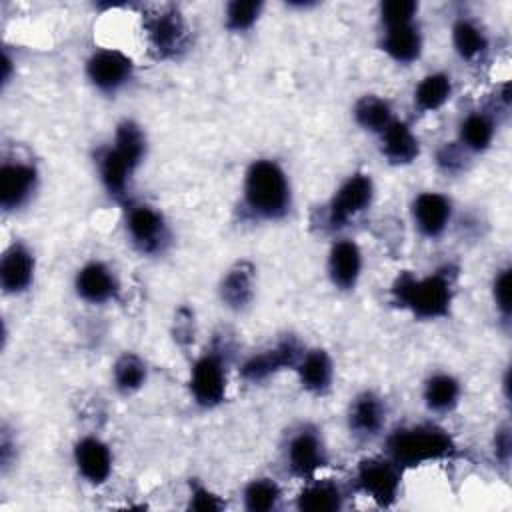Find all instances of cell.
<instances>
[{"instance_id":"10","label":"cell","mask_w":512,"mask_h":512,"mask_svg":"<svg viewBox=\"0 0 512 512\" xmlns=\"http://www.w3.org/2000/svg\"><path fill=\"white\" fill-rule=\"evenodd\" d=\"M302 354V344L294 336H284L274 346L246 358V362L240 366V376L250 384H260L280 370L296 368Z\"/></svg>"},{"instance_id":"24","label":"cell","mask_w":512,"mask_h":512,"mask_svg":"<svg viewBox=\"0 0 512 512\" xmlns=\"http://www.w3.org/2000/svg\"><path fill=\"white\" fill-rule=\"evenodd\" d=\"M344 506V494L332 480H310L296 496V508L306 512H336Z\"/></svg>"},{"instance_id":"27","label":"cell","mask_w":512,"mask_h":512,"mask_svg":"<svg viewBox=\"0 0 512 512\" xmlns=\"http://www.w3.org/2000/svg\"><path fill=\"white\" fill-rule=\"evenodd\" d=\"M452 44L462 60L474 62L486 54L488 36L476 22L468 18H458L452 26Z\"/></svg>"},{"instance_id":"28","label":"cell","mask_w":512,"mask_h":512,"mask_svg":"<svg viewBox=\"0 0 512 512\" xmlns=\"http://www.w3.org/2000/svg\"><path fill=\"white\" fill-rule=\"evenodd\" d=\"M452 96V78L444 72L426 74L414 88V104L422 112L442 108Z\"/></svg>"},{"instance_id":"20","label":"cell","mask_w":512,"mask_h":512,"mask_svg":"<svg viewBox=\"0 0 512 512\" xmlns=\"http://www.w3.org/2000/svg\"><path fill=\"white\" fill-rule=\"evenodd\" d=\"M254 278L256 268L248 260H238L234 266L228 268V272L220 280V300L230 310H244L254 300Z\"/></svg>"},{"instance_id":"22","label":"cell","mask_w":512,"mask_h":512,"mask_svg":"<svg viewBox=\"0 0 512 512\" xmlns=\"http://www.w3.org/2000/svg\"><path fill=\"white\" fill-rule=\"evenodd\" d=\"M296 374L300 380V386L314 394L322 396L330 390L332 378H334V364L330 354L324 348H312L302 354V358L296 364Z\"/></svg>"},{"instance_id":"14","label":"cell","mask_w":512,"mask_h":512,"mask_svg":"<svg viewBox=\"0 0 512 512\" xmlns=\"http://www.w3.org/2000/svg\"><path fill=\"white\" fill-rule=\"evenodd\" d=\"M76 294L90 304H106L118 298L120 282L114 270L98 260L86 262L74 278Z\"/></svg>"},{"instance_id":"21","label":"cell","mask_w":512,"mask_h":512,"mask_svg":"<svg viewBox=\"0 0 512 512\" xmlns=\"http://www.w3.org/2000/svg\"><path fill=\"white\" fill-rule=\"evenodd\" d=\"M380 136V152L386 162L394 166L412 164L420 156L418 136L412 132L408 122L392 120L390 126L378 134Z\"/></svg>"},{"instance_id":"1","label":"cell","mask_w":512,"mask_h":512,"mask_svg":"<svg viewBox=\"0 0 512 512\" xmlns=\"http://www.w3.org/2000/svg\"><path fill=\"white\" fill-rule=\"evenodd\" d=\"M458 268L446 264L428 276L404 270L396 276L390 298L396 306L410 310L420 320H436L450 314Z\"/></svg>"},{"instance_id":"39","label":"cell","mask_w":512,"mask_h":512,"mask_svg":"<svg viewBox=\"0 0 512 512\" xmlns=\"http://www.w3.org/2000/svg\"><path fill=\"white\" fill-rule=\"evenodd\" d=\"M10 64H12L10 56L4 54V56H2V68H4V72H2V82H4V84H6L8 78H10Z\"/></svg>"},{"instance_id":"38","label":"cell","mask_w":512,"mask_h":512,"mask_svg":"<svg viewBox=\"0 0 512 512\" xmlns=\"http://www.w3.org/2000/svg\"><path fill=\"white\" fill-rule=\"evenodd\" d=\"M12 448H14V442L10 440L8 432L4 430L2 432V442H0V462H2V470H6L12 462Z\"/></svg>"},{"instance_id":"18","label":"cell","mask_w":512,"mask_h":512,"mask_svg":"<svg viewBox=\"0 0 512 512\" xmlns=\"http://www.w3.org/2000/svg\"><path fill=\"white\" fill-rule=\"evenodd\" d=\"M74 464L86 482L100 486L112 474V452L100 438L84 436L74 444Z\"/></svg>"},{"instance_id":"2","label":"cell","mask_w":512,"mask_h":512,"mask_svg":"<svg viewBox=\"0 0 512 512\" xmlns=\"http://www.w3.org/2000/svg\"><path fill=\"white\" fill-rule=\"evenodd\" d=\"M146 156V134L134 120L116 126L114 142L96 152L98 176L110 198L128 200L130 180Z\"/></svg>"},{"instance_id":"3","label":"cell","mask_w":512,"mask_h":512,"mask_svg":"<svg viewBox=\"0 0 512 512\" xmlns=\"http://www.w3.org/2000/svg\"><path fill=\"white\" fill-rule=\"evenodd\" d=\"M292 206L284 168L270 158L254 160L244 176V208L260 220H282Z\"/></svg>"},{"instance_id":"35","label":"cell","mask_w":512,"mask_h":512,"mask_svg":"<svg viewBox=\"0 0 512 512\" xmlns=\"http://www.w3.org/2000/svg\"><path fill=\"white\" fill-rule=\"evenodd\" d=\"M226 504L220 496H216L214 492H210L206 486L202 484H190V502L188 508L192 510H200V512H218L222 510Z\"/></svg>"},{"instance_id":"34","label":"cell","mask_w":512,"mask_h":512,"mask_svg":"<svg viewBox=\"0 0 512 512\" xmlns=\"http://www.w3.org/2000/svg\"><path fill=\"white\" fill-rule=\"evenodd\" d=\"M492 296H494V304L496 310L500 312V316L504 318V322H508L510 312H512V304H510V268H502L492 282Z\"/></svg>"},{"instance_id":"26","label":"cell","mask_w":512,"mask_h":512,"mask_svg":"<svg viewBox=\"0 0 512 512\" xmlns=\"http://www.w3.org/2000/svg\"><path fill=\"white\" fill-rule=\"evenodd\" d=\"M354 120L356 124L372 134H380L384 132L390 122L394 120V112L388 100L376 96V94H366L362 98H358V102L354 104Z\"/></svg>"},{"instance_id":"19","label":"cell","mask_w":512,"mask_h":512,"mask_svg":"<svg viewBox=\"0 0 512 512\" xmlns=\"http://www.w3.org/2000/svg\"><path fill=\"white\" fill-rule=\"evenodd\" d=\"M362 274V252L354 240H338L328 252V276L338 290H354Z\"/></svg>"},{"instance_id":"29","label":"cell","mask_w":512,"mask_h":512,"mask_svg":"<svg viewBox=\"0 0 512 512\" xmlns=\"http://www.w3.org/2000/svg\"><path fill=\"white\" fill-rule=\"evenodd\" d=\"M460 382L446 372L434 374L424 384V402L432 412H450L460 400Z\"/></svg>"},{"instance_id":"11","label":"cell","mask_w":512,"mask_h":512,"mask_svg":"<svg viewBox=\"0 0 512 512\" xmlns=\"http://www.w3.org/2000/svg\"><path fill=\"white\" fill-rule=\"evenodd\" d=\"M286 464L290 474L302 480H312L320 468L328 466V450L316 428L302 426L288 438Z\"/></svg>"},{"instance_id":"33","label":"cell","mask_w":512,"mask_h":512,"mask_svg":"<svg viewBox=\"0 0 512 512\" xmlns=\"http://www.w3.org/2000/svg\"><path fill=\"white\" fill-rule=\"evenodd\" d=\"M416 12H418V4L414 0H388L380 4V20L384 28L412 24Z\"/></svg>"},{"instance_id":"15","label":"cell","mask_w":512,"mask_h":512,"mask_svg":"<svg viewBox=\"0 0 512 512\" xmlns=\"http://www.w3.org/2000/svg\"><path fill=\"white\" fill-rule=\"evenodd\" d=\"M386 414L384 400L376 392L364 390L348 406V428L356 438L372 440L386 426Z\"/></svg>"},{"instance_id":"37","label":"cell","mask_w":512,"mask_h":512,"mask_svg":"<svg viewBox=\"0 0 512 512\" xmlns=\"http://www.w3.org/2000/svg\"><path fill=\"white\" fill-rule=\"evenodd\" d=\"M510 446H512V442H510V430H508V426L498 428V432H496V436H494V454H496V458H498L500 462H504V464L510 460Z\"/></svg>"},{"instance_id":"30","label":"cell","mask_w":512,"mask_h":512,"mask_svg":"<svg viewBox=\"0 0 512 512\" xmlns=\"http://www.w3.org/2000/svg\"><path fill=\"white\" fill-rule=\"evenodd\" d=\"M146 378H148L146 362L140 356H136L134 352H124L114 362L112 380H114V386L120 394L130 396V394L138 392L144 386Z\"/></svg>"},{"instance_id":"17","label":"cell","mask_w":512,"mask_h":512,"mask_svg":"<svg viewBox=\"0 0 512 512\" xmlns=\"http://www.w3.org/2000/svg\"><path fill=\"white\" fill-rule=\"evenodd\" d=\"M34 254L22 242H12L0 258V286L6 294H22L34 282Z\"/></svg>"},{"instance_id":"31","label":"cell","mask_w":512,"mask_h":512,"mask_svg":"<svg viewBox=\"0 0 512 512\" xmlns=\"http://www.w3.org/2000/svg\"><path fill=\"white\" fill-rule=\"evenodd\" d=\"M244 508L250 512H270L280 506L282 488L272 478H254L244 486L242 492Z\"/></svg>"},{"instance_id":"32","label":"cell","mask_w":512,"mask_h":512,"mask_svg":"<svg viewBox=\"0 0 512 512\" xmlns=\"http://www.w3.org/2000/svg\"><path fill=\"white\" fill-rule=\"evenodd\" d=\"M262 8H264V4L260 0H250V2L234 0L226 6L224 24L230 32H244L256 24Z\"/></svg>"},{"instance_id":"25","label":"cell","mask_w":512,"mask_h":512,"mask_svg":"<svg viewBox=\"0 0 512 512\" xmlns=\"http://www.w3.org/2000/svg\"><path fill=\"white\" fill-rule=\"evenodd\" d=\"M496 134L494 118L486 112H470L462 122L458 130V144L466 152H484L490 148Z\"/></svg>"},{"instance_id":"5","label":"cell","mask_w":512,"mask_h":512,"mask_svg":"<svg viewBox=\"0 0 512 512\" xmlns=\"http://www.w3.org/2000/svg\"><path fill=\"white\" fill-rule=\"evenodd\" d=\"M142 24L150 52L158 60H172L188 50L190 30L176 6L152 8L144 14Z\"/></svg>"},{"instance_id":"4","label":"cell","mask_w":512,"mask_h":512,"mask_svg":"<svg viewBox=\"0 0 512 512\" xmlns=\"http://www.w3.org/2000/svg\"><path fill=\"white\" fill-rule=\"evenodd\" d=\"M456 454L450 432L438 424H414L394 430L386 438V456L402 470L428 462L448 460Z\"/></svg>"},{"instance_id":"13","label":"cell","mask_w":512,"mask_h":512,"mask_svg":"<svg viewBox=\"0 0 512 512\" xmlns=\"http://www.w3.org/2000/svg\"><path fill=\"white\" fill-rule=\"evenodd\" d=\"M38 186V170L34 164L4 160L0 166V206L4 212L22 208Z\"/></svg>"},{"instance_id":"16","label":"cell","mask_w":512,"mask_h":512,"mask_svg":"<svg viewBox=\"0 0 512 512\" xmlns=\"http://www.w3.org/2000/svg\"><path fill=\"white\" fill-rule=\"evenodd\" d=\"M412 218L426 238H440L452 220V200L440 192H422L412 202Z\"/></svg>"},{"instance_id":"8","label":"cell","mask_w":512,"mask_h":512,"mask_svg":"<svg viewBox=\"0 0 512 512\" xmlns=\"http://www.w3.org/2000/svg\"><path fill=\"white\" fill-rule=\"evenodd\" d=\"M126 232L134 248L146 256L164 254L172 240L166 218L150 204H128Z\"/></svg>"},{"instance_id":"9","label":"cell","mask_w":512,"mask_h":512,"mask_svg":"<svg viewBox=\"0 0 512 512\" xmlns=\"http://www.w3.org/2000/svg\"><path fill=\"white\" fill-rule=\"evenodd\" d=\"M190 394L200 408H214L226 398V360L222 350L204 352L190 370Z\"/></svg>"},{"instance_id":"12","label":"cell","mask_w":512,"mask_h":512,"mask_svg":"<svg viewBox=\"0 0 512 512\" xmlns=\"http://www.w3.org/2000/svg\"><path fill=\"white\" fill-rule=\"evenodd\" d=\"M86 76L100 92L114 94L132 80L134 62L120 50H96L86 60Z\"/></svg>"},{"instance_id":"23","label":"cell","mask_w":512,"mask_h":512,"mask_svg":"<svg viewBox=\"0 0 512 512\" xmlns=\"http://www.w3.org/2000/svg\"><path fill=\"white\" fill-rule=\"evenodd\" d=\"M380 48L398 64H412L422 54V34L412 22L406 26L384 28Z\"/></svg>"},{"instance_id":"36","label":"cell","mask_w":512,"mask_h":512,"mask_svg":"<svg viewBox=\"0 0 512 512\" xmlns=\"http://www.w3.org/2000/svg\"><path fill=\"white\" fill-rule=\"evenodd\" d=\"M464 148L460 144H444L436 152V164L446 174H456L464 170Z\"/></svg>"},{"instance_id":"6","label":"cell","mask_w":512,"mask_h":512,"mask_svg":"<svg viewBox=\"0 0 512 512\" xmlns=\"http://www.w3.org/2000/svg\"><path fill=\"white\" fill-rule=\"evenodd\" d=\"M356 488L376 502L380 508H390L396 504L402 484V468H398L388 456L364 458L358 462L354 472Z\"/></svg>"},{"instance_id":"7","label":"cell","mask_w":512,"mask_h":512,"mask_svg":"<svg viewBox=\"0 0 512 512\" xmlns=\"http://www.w3.org/2000/svg\"><path fill=\"white\" fill-rule=\"evenodd\" d=\"M374 200V182L370 174L356 172L348 176L326 204V226L340 230L348 226L356 216L366 212Z\"/></svg>"}]
</instances>
